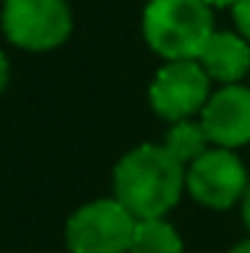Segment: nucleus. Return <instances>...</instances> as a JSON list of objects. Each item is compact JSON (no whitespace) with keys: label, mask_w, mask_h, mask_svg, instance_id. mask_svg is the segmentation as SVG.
Masks as SVG:
<instances>
[{"label":"nucleus","mask_w":250,"mask_h":253,"mask_svg":"<svg viewBox=\"0 0 250 253\" xmlns=\"http://www.w3.org/2000/svg\"><path fill=\"white\" fill-rule=\"evenodd\" d=\"M186 191V167L164 146L143 143L118 159L113 197L138 221L164 218Z\"/></svg>","instance_id":"obj_1"},{"label":"nucleus","mask_w":250,"mask_h":253,"mask_svg":"<svg viewBox=\"0 0 250 253\" xmlns=\"http://www.w3.org/2000/svg\"><path fill=\"white\" fill-rule=\"evenodd\" d=\"M215 33L205 0H151L143 11V35L167 62L196 59Z\"/></svg>","instance_id":"obj_2"},{"label":"nucleus","mask_w":250,"mask_h":253,"mask_svg":"<svg viewBox=\"0 0 250 253\" xmlns=\"http://www.w3.org/2000/svg\"><path fill=\"white\" fill-rule=\"evenodd\" d=\"M138 218L116 197L94 200L75 210L65 224L70 253H129Z\"/></svg>","instance_id":"obj_3"},{"label":"nucleus","mask_w":250,"mask_h":253,"mask_svg":"<svg viewBox=\"0 0 250 253\" xmlns=\"http://www.w3.org/2000/svg\"><path fill=\"white\" fill-rule=\"evenodd\" d=\"M3 33L16 49L51 51L73 33L68 0H3Z\"/></svg>","instance_id":"obj_4"},{"label":"nucleus","mask_w":250,"mask_h":253,"mask_svg":"<svg viewBox=\"0 0 250 253\" xmlns=\"http://www.w3.org/2000/svg\"><path fill=\"white\" fill-rule=\"evenodd\" d=\"M151 105L159 119L175 124L191 119L210 100V76L196 59L164 62L148 89Z\"/></svg>","instance_id":"obj_5"},{"label":"nucleus","mask_w":250,"mask_h":253,"mask_svg":"<svg viewBox=\"0 0 250 253\" xmlns=\"http://www.w3.org/2000/svg\"><path fill=\"white\" fill-rule=\"evenodd\" d=\"M248 170L231 148H207L186 170V191L199 205L226 210L242 200L248 189Z\"/></svg>","instance_id":"obj_6"},{"label":"nucleus","mask_w":250,"mask_h":253,"mask_svg":"<svg viewBox=\"0 0 250 253\" xmlns=\"http://www.w3.org/2000/svg\"><path fill=\"white\" fill-rule=\"evenodd\" d=\"M202 129L218 148H240L250 143V89L226 84L202 108Z\"/></svg>","instance_id":"obj_7"},{"label":"nucleus","mask_w":250,"mask_h":253,"mask_svg":"<svg viewBox=\"0 0 250 253\" xmlns=\"http://www.w3.org/2000/svg\"><path fill=\"white\" fill-rule=\"evenodd\" d=\"M196 62L205 68L210 81L240 84L250 73V43L240 33H213Z\"/></svg>","instance_id":"obj_8"},{"label":"nucleus","mask_w":250,"mask_h":253,"mask_svg":"<svg viewBox=\"0 0 250 253\" xmlns=\"http://www.w3.org/2000/svg\"><path fill=\"white\" fill-rule=\"evenodd\" d=\"M129 253H186L178 229L164 218L138 221L129 243Z\"/></svg>","instance_id":"obj_9"},{"label":"nucleus","mask_w":250,"mask_h":253,"mask_svg":"<svg viewBox=\"0 0 250 253\" xmlns=\"http://www.w3.org/2000/svg\"><path fill=\"white\" fill-rule=\"evenodd\" d=\"M207 143L210 140H207L202 124L191 122V119H183V122H175L170 129H167L162 146L186 167V165H191L194 159H199V156L207 151Z\"/></svg>","instance_id":"obj_10"},{"label":"nucleus","mask_w":250,"mask_h":253,"mask_svg":"<svg viewBox=\"0 0 250 253\" xmlns=\"http://www.w3.org/2000/svg\"><path fill=\"white\" fill-rule=\"evenodd\" d=\"M231 14H234V25L240 30V35L250 43V0H237L231 5Z\"/></svg>","instance_id":"obj_11"},{"label":"nucleus","mask_w":250,"mask_h":253,"mask_svg":"<svg viewBox=\"0 0 250 253\" xmlns=\"http://www.w3.org/2000/svg\"><path fill=\"white\" fill-rule=\"evenodd\" d=\"M11 78V65H8V57H5L3 51H0V94H3L5 84H8Z\"/></svg>","instance_id":"obj_12"},{"label":"nucleus","mask_w":250,"mask_h":253,"mask_svg":"<svg viewBox=\"0 0 250 253\" xmlns=\"http://www.w3.org/2000/svg\"><path fill=\"white\" fill-rule=\"evenodd\" d=\"M242 221H245V226L250 229V180H248V189H245V194H242Z\"/></svg>","instance_id":"obj_13"},{"label":"nucleus","mask_w":250,"mask_h":253,"mask_svg":"<svg viewBox=\"0 0 250 253\" xmlns=\"http://www.w3.org/2000/svg\"><path fill=\"white\" fill-rule=\"evenodd\" d=\"M229 253H250V240H242V243H237Z\"/></svg>","instance_id":"obj_14"},{"label":"nucleus","mask_w":250,"mask_h":253,"mask_svg":"<svg viewBox=\"0 0 250 253\" xmlns=\"http://www.w3.org/2000/svg\"><path fill=\"white\" fill-rule=\"evenodd\" d=\"M207 5H234L237 0H205Z\"/></svg>","instance_id":"obj_15"}]
</instances>
